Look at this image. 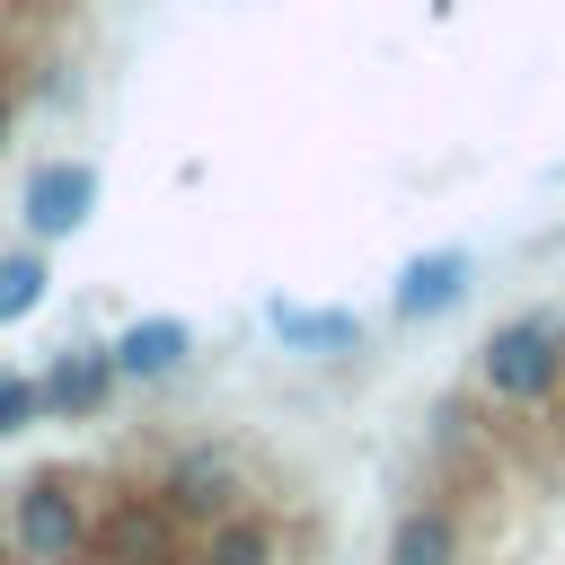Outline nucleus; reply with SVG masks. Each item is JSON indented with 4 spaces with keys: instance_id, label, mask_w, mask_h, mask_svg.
Listing matches in <instances>:
<instances>
[{
    "instance_id": "obj_1",
    "label": "nucleus",
    "mask_w": 565,
    "mask_h": 565,
    "mask_svg": "<svg viewBox=\"0 0 565 565\" xmlns=\"http://www.w3.org/2000/svg\"><path fill=\"white\" fill-rule=\"evenodd\" d=\"M477 380H486L494 397H512V406H539V397H556V380H565V335H556L547 318H512V327L486 335Z\"/></svg>"
},
{
    "instance_id": "obj_2",
    "label": "nucleus",
    "mask_w": 565,
    "mask_h": 565,
    "mask_svg": "<svg viewBox=\"0 0 565 565\" xmlns=\"http://www.w3.org/2000/svg\"><path fill=\"white\" fill-rule=\"evenodd\" d=\"M97 547V521L79 512V494L62 477H26L18 486V556L26 565H71Z\"/></svg>"
},
{
    "instance_id": "obj_3",
    "label": "nucleus",
    "mask_w": 565,
    "mask_h": 565,
    "mask_svg": "<svg viewBox=\"0 0 565 565\" xmlns=\"http://www.w3.org/2000/svg\"><path fill=\"white\" fill-rule=\"evenodd\" d=\"M88 203H97V168L88 159H44L26 177V230L35 238H71L88 221Z\"/></svg>"
},
{
    "instance_id": "obj_4",
    "label": "nucleus",
    "mask_w": 565,
    "mask_h": 565,
    "mask_svg": "<svg viewBox=\"0 0 565 565\" xmlns=\"http://www.w3.org/2000/svg\"><path fill=\"white\" fill-rule=\"evenodd\" d=\"M459 291H468V256H459V247H433V256H415V265L397 274L388 309H397V318H441Z\"/></svg>"
},
{
    "instance_id": "obj_5",
    "label": "nucleus",
    "mask_w": 565,
    "mask_h": 565,
    "mask_svg": "<svg viewBox=\"0 0 565 565\" xmlns=\"http://www.w3.org/2000/svg\"><path fill=\"white\" fill-rule=\"evenodd\" d=\"M115 380H124V371H115V344H106V353H62L35 388H44V415H97Z\"/></svg>"
},
{
    "instance_id": "obj_6",
    "label": "nucleus",
    "mask_w": 565,
    "mask_h": 565,
    "mask_svg": "<svg viewBox=\"0 0 565 565\" xmlns=\"http://www.w3.org/2000/svg\"><path fill=\"white\" fill-rule=\"evenodd\" d=\"M168 521H177L168 503H124V512L97 521V556H124V565H177Z\"/></svg>"
},
{
    "instance_id": "obj_7",
    "label": "nucleus",
    "mask_w": 565,
    "mask_h": 565,
    "mask_svg": "<svg viewBox=\"0 0 565 565\" xmlns=\"http://www.w3.org/2000/svg\"><path fill=\"white\" fill-rule=\"evenodd\" d=\"M185 353H194L185 318H132V327L115 335V371H124V380H168Z\"/></svg>"
},
{
    "instance_id": "obj_8",
    "label": "nucleus",
    "mask_w": 565,
    "mask_h": 565,
    "mask_svg": "<svg viewBox=\"0 0 565 565\" xmlns=\"http://www.w3.org/2000/svg\"><path fill=\"white\" fill-rule=\"evenodd\" d=\"M388 565H459V521L441 503H415L397 530H388Z\"/></svg>"
},
{
    "instance_id": "obj_9",
    "label": "nucleus",
    "mask_w": 565,
    "mask_h": 565,
    "mask_svg": "<svg viewBox=\"0 0 565 565\" xmlns=\"http://www.w3.org/2000/svg\"><path fill=\"white\" fill-rule=\"evenodd\" d=\"M230 494H238L230 468H221L212 450H194V459L168 468V494H159V503H168V512H230Z\"/></svg>"
},
{
    "instance_id": "obj_10",
    "label": "nucleus",
    "mask_w": 565,
    "mask_h": 565,
    "mask_svg": "<svg viewBox=\"0 0 565 565\" xmlns=\"http://www.w3.org/2000/svg\"><path fill=\"white\" fill-rule=\"evenodd\" d=\"M194 565H274V530H265L256 512H221Z\"/></svg>"
},
{
    "instance_id": "obj_11",
    "label": "nucleus",
    "mask_w": 565,
    "mask_h": 565,
    "mask_svg": "<svg viewBox=\"0 0 565 565\" xmlns=\"http://www.w3.org/2000/svg\"><path fill=\"white\" fill-rule=\"evenodd\" d=\"M44 282H53V274H44L35 247H26V256H0V327H18V318L44 300Z\"/></svg>"
},
{
    "instance_id": "obj_12",
    "label": "nucleus",
    "mask_w": 565,
    "mask_h": 565,
    "mask_svg": "<svg viewBox=\"0 0 565 565\" xmlns=\"http://www.w3.org/2000/svg\"><path fill=\"white\" fill-rule=\"evenodd\" d=\"M282 327H291L300 344H362V318H344V309H327V318H291V309H282Z\"/></svg>"
},
{
    "instance_id": "obj_13",
    "label": "nucleus",
    "mask_w": 565,
    "mask_h": 565,
    "mask_svg": "<svg viewBox=\"0 0 565 565\" xmlns=\"http://www.w3.org/2000/svg\"><path fill=\"white\" fill-rule=\"evenodd\" d=\"M35 415H44V388L18 380V371H0V433H18V424H35Z\"/></svg>"
},
{
    "instance_id": "obj_14",
    "label": "nucleus",
    "mask_w": 565,
    "mask_h": 565,
    "mask_svg": "<svg viewBox=\"0 0 565 565\" xmlns=\"http://www.w3.org/2000/svg\"><path fill=\"white\" fill-rule=\"evenodd\" d=\"M9 124H18V97L0 88V150H9Z\"/></svg>"
},
{
    "instance_id": "obj_15",
    "label": "nucleus",
    "mask_w": 565,
    "mask_h": 565,
    "mask_svg": "<svg viewBox=\"0 0 565 565\" xmlns=\"http://www.w3.org/2000/svg\"><path fill=\"white\" fill-rule=\"evenodd\" d=\"M0 565H9V539H0Z\"/></svg>"
}]
</instances>
